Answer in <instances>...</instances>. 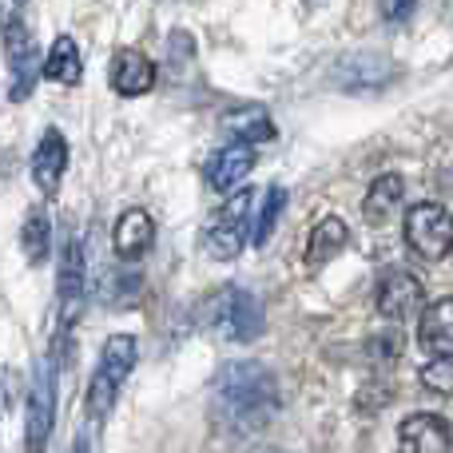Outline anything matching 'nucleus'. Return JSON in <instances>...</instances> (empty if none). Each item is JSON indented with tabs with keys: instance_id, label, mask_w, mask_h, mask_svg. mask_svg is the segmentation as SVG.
Here are the masks:
<instances>
[{
	"instance_id": "16",
	"label": "nucleus",
	"mask_w": 453,
	"mask_h": 453,
	"mask_svg": "<svg viewBox=\"0 0 453 453\" xmlns=\"http://www.w3.org/2000/svg\"><path fill=\"white\" fill-rule=\"evenodd\" d=\"M418 346L430 354L453 350V295H441L418 314Z\"/></svg>"
},
{
	"instance_id": "6",
	"label": "nucleus",
	"mask_w": 453,
	"mask_h": 453,
	"mask_svg": "<svg viewBox=\"0 0 453 453\" xmlns=\"http://www.w3.org/2000/svg\"><path fill=\"white\" fill-rule=\"evenodd\" d=\"M0 36H4V60L12 72V88H8V100L20 104L32 96V84L40 80V64H36V48H32V32L24 24L20 12L4 8L0 12Z\"/></svg>"
},
{
	"instance_id": "24",
	"label": "nucleus",
	"mask_w": 453,
	"mask_h": 453,
	"mask_svg": "<svg viewBox=\"0 0 453 453\" xmlns=\"http://www.w3.org/2000/svg\"><path fill=\"white\" fill-rule=\"evenodd\" d=\"M402 342H406V338H402V330H382V334L370 338L366 350L374 354L378 362H394V358H402Z\"/></svg>"
},
{
	"instance_id": "1",
	"label": "nucleus",
	"mask_w": 453,
	"mask_h": 453,
	"mask_svg": "<svg viewBox=\"0 0 453 453\" xmlns=\"http://www.w3.org/2000/svg\"><path fill=\"white\" fill-rule=\"evenodd\" d=\"M211 390L219 414L234 426H263L279 410V382L263 362H226Z\"/></svg>"
},
{
	"instance_id": "4",
	"label": "nucleus",
	"mask_w": 453,
	"mask_h": 453,
	"mask_svg": "<svg viewBox=\"0 0 453 453\" xmlns=\"http://www.w3.org/2000/svg\"><path fill=\"white\" fill-rule=\"evenodd\" d=\"M207 326L226 342H250L263 330V303L242 287H223L207 303Z\"/></svg>"
},
{
	"instance_id": "27",
	"label": "nucleus",
	"mask_w": 453,
	"mask_h": 453,
	"mask_svg": "<svg viewBox=\"0 0 453 453\" xmlns=\"http://www.w3.org/2000/svg\"><path fill=\"white\" fill-rule=\"evenodd\" d=\"M12 4H16V8H20V4H24V0H12Z\"/></svg>"
},
{
	"instance_id": "17",
	"label": "nucleus",
	"mask_w": 453,
	"mask_h": 453,
	"mask_svg": "<svg viewBox=\"0 0 453 453\" xmlns=\"http://www.w3.org/2000/svg\"><path fill=\"white\" fill-rule=\"evenodd\" d=\"M223 135L231 143H271L274 140V119L266 108H258V104H247V108H231L223 116Z\"/></svg>"
},
{
	"instance_id": "2",
	"label": "nucleus",
	"mask_w": 453,
	"mask_h": 453,
	"mask_svg": "<svg viewBox=\"0 0 453 453\" xmlns=\"http://www.w3.org/2000/svg\"><path fill=\"white\" fill-rule=\"evenodd\" d=\"M135 358H140V346H135L132 334H111L108 342H104L100 358H96V370H92V382H88V398H84L92 422H104V418L111 414L127 374L135 370Z\"/></svg>"
},
{
	"instance_id": "26",
	"label": "nucleus",
	"mask_w": 453,
	"mask_h": 453,
	"mask_svg": "<svg viewBox=\"0 0 453 453\" xmlns=\"http://www.w3.org/2000/svg\"><path fill=\"white\" fill-rule=\"evenodd\" d=\"M68 453H100V422L84 426V430H80L76 438H72Z\"/></svg>"
},
{
	"instance_id": "18",
	"label": "nucleus",
	"mask_w": 453,
	"mask_h": 453,
	"mask_svg": "<svg viewBox=\"0 0 453 453\" xmlns=\"http://www.w3.org/2000/svg\"><path fill=\"white\" fill-rule=\"evenodd\" d=\"M402 199H406V180H402L398 172H386L370 183L366 199H362V215H366L370 226H386L398 215Z\"/></svg>"
},
{
	"instance_id": "9",
	"label": "nucleus",
	"mask_w": 453,
	"mask_h": 453,
	"mask_svg": "<svg viewBox=\"0 0 453 453\" xmlns=\"http://www.w3.org/2000/svg\"><path fill=\"white\" fill-rule=\"evenodd\" d=\"M394 76H398L394 60H386V56H378V52H346L342 60H334V68H330V84L342 88V92H378V88H386Z\"/></svg>"
},
{
	"instance_id": "25",
	"label": "nucleus",
	"mask_w": 453,
	"mask_h": 453,
	"mask_svg": "<svg viewBox=\"0 0 453 453\" xmlns=\"http://www.w3.org/2000/svg\"><path fill=\"white\" fill-rule=\"evenodd\" d=\"M378 12L386 24H406L418 12V0H378Z\"/></svg>"
},
{
	"instance_id": "19",
	"label": "nucleus",
	"mask_w": 453,
	"mask_h": 453,
	"mask_svg": "<svg viewBox=\"0 0 453 453\" xmlns=\"http://www.w3.org/2000/svg\"><path fill=\"white\" fill-rule=\"evenodd\" d=\"M40 76L52 80L60 88H76L84 80V56H80V44L72 36H56L48 56L40 60Z\"/></svg>"
},
{
	"instance_id": "8",
	"label": "nucleus",
	"mask_w": 453,
	"mask_h": 453,
	"mask_svg": "<svg viewBox=\"0 0 453 453\" xmlns=\"http://www.w3.org/2000/svg\"><path fill=\"white\" fill-rule=\"evenodd\" d=\"M52 430H56V374L52 366L40 362L28 386V410H24V449L44 453Z\"/></svg>"
},
{
	"instance_id": "21",
	"label": "nucleus",
	"mask_w": 453,
	"mask_h": 453,
	"mask_svg": "<svg viewBox=\"0 0 453 453\" xmlns=\"http://www.w3.org/2000/svg\"><path fill=\"white\" fill-rule=\"evenodd\" d=\"M20 247L32 266L48 263V250H52V215H48V207H32V211L24 215Z\"/></svg>"
},
{
	"instance_id": "3",
	"label": "nucleus",
	"mask_w": 453,
	"mask_h": 453,
	"mask_svg": "<svg viewBox=\"0 0 453 453\" xmlns=\"http://www.w3.org/2000/svg\"><path fill=\"white\" fill-rule=\"evenodd\" d=\"M402 234H406V247L422 263H446V258H453V211H446L434 199L410 207L406 219H402Z\"/></svg>"
},
{
	"instance_id": "15",
	"label": "nucleus",
	"mask_w": 453,
	"mask_h": 453,
	"mask_svg": "<svg viewBox=\"0 0 453 453\" xmlns=\"http://www.w3.org/2000/svg\"><path fill=\"white\" fill-rule=\"evenodd\" d=\"M68 172V140H64L60 127H48L40 135L36 151H32V183H36L44 196H56Z\"/></svg>"
},
{
	"instance_id": "10",
	"label": "nucleus",
	"mask_w": 453,
	"mask_h": 453,
	"mask_svg": "<svg viewBox=\"0 0 453 453\" xmlns=\"http://www.w3.org/2000/svg\"><path fill=\"white\" fill-rule=\"evenodd\" d=\"M84 242L80 234H68L60 255V279H56V303H60V330H68L72 322L80 319V306H84Z\"/></svg>"
},
{
	"instance_id": "20",
	"label": "nucleus",
	"mask_w": 453,
	"mask_h": 453,
	"mask_svg": "<svg viewBox=\"0 0 453 453\" xmlns=\"http://www.w3.org/2000/svg\"><path fill=\"white\" fill-rule=\"evenodd\" d=\"M346 242H350V226H346V219L342 215H326V219L314 223L311 239H306V263L311 266L334 263V258L346 250Z\"/></svg>"
},
{
	"instance_id": "11",
	"label": "nucleus",
	"mask_w": 453,
	"mask_h": 453,
	"mask_svg": "<svg viewBox=\"0 0 453 453\" xmlns=\"http://www.w3.org/2000/svg\"><path fill=\"white\" fill-rule=\"evenodd\" d=\"M108 84L116 96L135 100V96H148L151 88L159 84V68L148 52H140V48H119V52L108 60Z\"/></svg>"
},
{
	"instance_id": "7",
	"label": "nucleus",
	"mask_w": 453,
	"mask_h": 453,
	"mask_svg": "<svg viewBox=\"0 0 453 453\" xmlns=\"http://www.w3.org/2000/svg\"><path fill=\"white\" fill-rule=\"evenodd\" d=\"M374 306L386 322H398V326L410 322V319H418L422 306H426L422 279H418L414 271H406V266H390V271H382L378 290H374Z\"/></svg>"
},
{
	"instance_id": "12",
	"label": "nucleus",
	"mask_w": 453,
	"mask_h": 453,
	"mask_svg": "<svg viewBox=\"0 0 453 453\" xmlns=\"http://www.w3.org/2000/svg\"><path fill=\"white\" fill-rule=\"evenodd\" d=\"M255 148L250 143H226L219 148L211 159H207L203 167V180L211 191H219V196H231V191H239L242 183H247V175L255 172Z\"/></svg>"
},
{
	"instance_id": "14",
	"label": "nucleus",
	"mask_w": 453,
	"mask_h": 453,
	"mask_svg": "<svg viewBox=\"0 0 453 453\" xmlns=\"http://www.w3.org/2000/svg\"><path fill=\"white\" fill-rule=\"evenodd\" d=\"M156 247V219L143 207H127L111 226V250L119 263H140Z\"/></svg>"
},
{
	"instance_id": "5",
	"label": "nucleus",
	"mask_w": 453,
	"mask_h": 453,
	"mask_svg": "<svg viewBox=\"0 0 453 453\" xmlns=\"http://www.w3.org/2000/svg\"><path fill=\"white\" fill-rule=\"evenodd\" d=\"M250 207H255V196H250L247 188L231 191V199L219 207L215 223L203 231L207 255L219 258V263H231V258L242 255V247H247V239H250Z\"/></svg>"
},
{
	"instance_id": "23",
	"label": "nucleus",
	"mask_w": 453,
	"mask_h": 453,
	"mask_svg": "<svg viewBox=\"0 0 453 453\" xmlns=\"http://www.w3.org/2000/svg\"><path fill=\"white\" fill-rule=\"evenodd\" d=\"M418 378H422V386H426L430 394L453 398V350H446V354H434V358L426 362L422 370H418Z\"/></svg>"
},
{
	"instance_id": "13",
	"label": "nucleus",
	"mask_w": 453,
	"mask_h": 453,
	"mask_svg": "<svg viewBox=\"0 0 453 453\" xmlns=\"http://www.w3.org/2000/svg\"><path fill=\"white\" fill-rule=\"evenodd\" d=\"M453 426L441 414H410L398 426V453H449Z\"/></svg>"
},
{
	"instance_id": "22",
	"label": "nucleus",
	"mask_w": 453,
	"mask_h": 453,
	"mask_svg": "<svg viewBox=\"0 0 453 453\" xmlns=\"http://www.w3.org/2000/svg\"><path fill=\"white\" fill-rule=\"evenodd\" d=\"M282 207H287V188H266L263 207H258L255 226H250V242H255V247H266V239H271L274 226H279Z\"/></svg>"
}]
</instances>
